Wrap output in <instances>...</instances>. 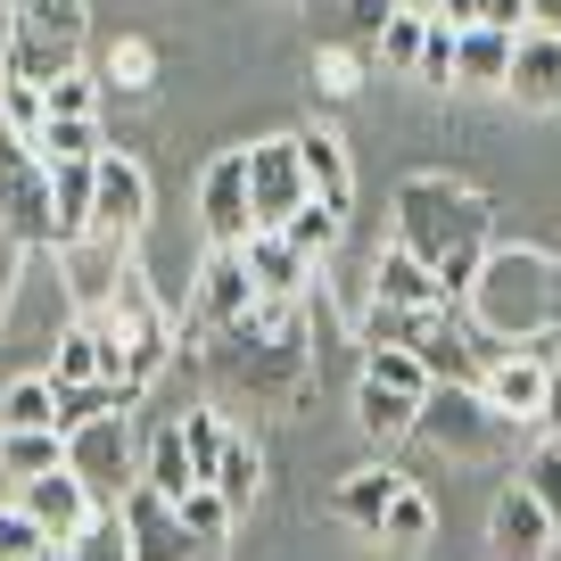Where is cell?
I'll return each instance as SVG.
<instances>
[{
	"label": "cell",
	"instance_id": "f546056e",
	"mask_svg": "<svg viewBox=\"0 0 561 561\" xmlns=\"http://www.w3.org/2000/svg\"><path fill=\"white\" fill-rule=\"evenodd\" d=\"M174 512H182V528H191V545H198V553H215V545L231 537V520H240V512L224 504V488H191Z\"/></svg>",
	"mask_w": 561,
	"mask_h": 561
},
{
	"label": "cell",
	"instance_id": "8992f818",
	"mask_svg": "<svg viewBox=\"0 0 561 561\" xmlns=\"http://www.w3.org/2000/svg\"><path fill=\"white\" fill-rule=\"evenodd\" d=\"M430 446H446V455H495V438H504L512 421L495 413L479 388H462V380H438L430 397H421V421H413Z\"/></svg>",
	"mask_w": 561,
	"mask_h": 561
},
{
	"label": "cell",
	"instance_id": "f907efd6",
	"mask_svg": "<svg viewBox=\"0 0 561 561\" xmlns=\"http://www.w3.org/2000/svg\"><path fill=\"white\" fill-rule=\"evenodd\" d=\"M553 438H561V430H553Z\"/></svg>",
	"mask_w": 561,
	"mask_h": 561
},
{
	"label": "cell",
	"instance_id": "ee69618b",
	"mask_svg": "<svg viewBox=\"0 0 561 561\" xmlns=\"http://www.w3.org/2000/svg\"><path fill=\"white\" fill-rule=\"evenodd\" d=\"M430 18H438V25H455V34H471V25H488V9H479V0H438Z\"/></svg>",
	"mask_w": 561,
	"mask_h": 561
},
{
	"label": "cell",
	"instance_id": "5b68a950",
	"mask_svg": "<svg viewBox=\"0 0 561 561\" xmlns=\"http://www.w3.org/2000/svg\"><path fill=\"white\" fill-rule=\"evenodd\" d=\"M0 224L25 248H58V207H50V165L25 133H0Z\"/></svg>",
	"mask_w": 561,
	"mask_h": 561
},
{
	"label": "cell",
	"instance_id": "cb8c5ba5",
	"mask_svg": "<svg viewBox=\"0 0 561 561\" xmlns=\"http://www.w3.org/2000/svg\"><path fill=\"white\" fill-rule=\"evenodd\" d=\"M50 380H58V388H75V380H107V339L91 331L83 314H75L67 331H58V355H50Z\"/></svg>",
	"mask_w": 561,
	"mask_h": 561
},
{
	"label": "cell",
	"instance_id": "e0dca14e",
	"mask_svg": "<svg viewBox=\"0 0 561 561\" xmlns=\"http://www.w3.org/2000/svg\"><path fill=\"white\" fill-rule=\"evenodd\" d=\"M512 100L520 107H561V34H545V25H528L520 42H512Z\"/></svg>",
	"mask_w": 561,
	"mask_h": 561
},
{
	"label": "cell",
	"instance_id": "f35d334b",
	"mask_svg": "<svg viewBox=\"0 0 561 561\" xmlns=\"http://www.w3.org/2000/svg\"><path fill=\"white\" fill-rule=\"evenodd\" d=\"M520 488H528V495H537V504H545V512L561 520V438H545L537 455L520 462Z\"/></svg>",
	"mask_w": 561,
	"mask_h": 561
},
{
	"label": "cell",
	"instance_id": "60d3db41",
	"mask_svg": "<svg viewBox=\"0 0 561 561\" xmlns=\"http://www.w3.org/2000/svg\"><path fill=\"white\" fill-rule=\"evenodd\" d=\"M42 545H50V537H42V520H34V512H0V561H34L42 553Z\"/></svg>",
	"mask_w": 561,
	"mask_h": 561
},
{
	"label": "cell",
	"instance_id": "7bdbcfd3",
	"mask_svg": "<svg viewBox=\"0 0 561 561\" xmlns=\"http://www.w3.org/2000/svg\"><path fill=\"white\" fill-rule=\"evenodd\" d=\"M355 75H364V58H355V50H322V91H331V100H347Z\"/></svg>",
	"mask_w": 561,
	"mask_h": 561
},
{
	"label": "cell",
	"instance_id": "52a82bcc",
	"mask_svg": "<svg viewBox=\"0 0 561 561\" xmlns=\"http://www.w3.org/2000/svg\"><path fill=\"white\" fill-rule=\"evenodd\" d=\"M314 198V182H306V149L298 133H280V140H256L248 149V207H256V231H280L289 215Z\"/></svg>",
	"mask_w": 561,
	"mask_h": 561
},
{
	"label": "cell",
	"instance_id": "9c48e42d",
	"mask_svg": "<svg viewBox=\"0 0 561 561\" xmlns=\"http://www.w3.org/2000/svg\"><path fill=\"white\" fill-rule=\"evenodd\" d=\"M67 471L100 504H124V488H133V430H124V413H100L83 430H67Z\"/></svg>",
	"mask_w": 561,
	"mask_h": 561
},
{
	"label": "cell",
	"instance_id": "bcb514c9",
	"mask_svg": "<svg viewBox=\"0 0 561 561\" xmlns=\"http://www.w3.org/2000/svg\"><path fill=\"white\" fill-rule=\"evenodd\" d=\"M561 430V339H553V388H545V438Z\"/></svg>",
	"mask_w": 561,
	"mask_h": 561
},
{
	"label": "cell",
	"instance_id": "8d00e7d4",
	"mask_svg": "<svg viewBox=\"0 0 561 561\" xmlns=\"http://www.w3.org/2000/svg\"><path fill=\"white\" fill-rule=\"evenodd\" d=\"M256 479H264V455H256L248 438H231V446H224V471H215L224 504H231V512H248V504H256Z\"/></svg>",
	"mask_w": 561,
	"mask_h": 561
},
{
	"label": "cell",
	"instance_id": "83f0119b",
	"mask_svg": "<svg viewBox=\"0 0 561 561\" xmlns=\"http://www.w3.org/2000/svg\"><path fill=\"white\" fill-rule=\"evenodd\" d=\"M140 479H149L158 495H174V504H182V495L198 488V471H191V446H182V421H174V430H158V446H149Z\"/></svg>",
	"mask_w": 561,
	"mask_h": 561
},
{
	"label": "cell",
	"instance_id": "7c38bea8",
	"mask_svg": "<svg viewBox=\"0 0 561 561\" xmlns=\"http://www.w3.org/2000/svg\"><path fill=\"white\" fill-rule=\"evenodd\" d=\"M91 182H100V198H91V224H100L107 240H140V224H149V174H140V158H124V149H100Z\"/></svg>",
	"mask_w": 561,
	"mask_h": 561
},
{
	"label": "cell",
	"instance_id": "5bb4252c",
	"mask_svg": "<svg viewBox=\"0 0 561 561\" xmlns=\"http://www.w3.org/2000/svg\"><path fill=\"white\" fill-rule=\"evenodd\" d=\"M371 298L413 306V314H455V298H446V280H438V264H421L404 240H388L380 256H371Z\"/></svg>",
	"mask_w": 561,
	"mask_h": 561
},
{
	"label": "cell",
	"instance_id": "e575fe53",
	"mask_svg": "<svg viewBox=\"0 0 561 561\" xmlns=\"http://www.w3.org/2000/svg\"><path fill=\"white\" fill-rule=\"evenodd\" d=\"M421 42H430V18H421V9H397V18L380 25V67L421 75Z\"/></svg>",
	"mask_w": 561,
	"mask_h": 561
},
{
	"label": "cell",
	"instance_id": "f1b7e54d",
	"mask_svg": "<svg viewBox=\"0 0 561 561\" xmlns=\"http://www.w3.org/2000/svg\"><path fill=\"white\" fill-rule=\"evenodd\" d=\"M438 537V504L421 488H404L397 504H388V520H380V545H397V553H421V545Z\"/></svg>",
	"mask_w": 561,
	"mask_h": 561
},
{
	"label": "cell",
	"instance_id": "d590c367",
	"mask_svg": "<svg viewBox=\"0 0 561 561\" xmlns=\"http://www.w3.org/2000/svg\"><path fill=\"white\" fill-rule=\"evenodd\" d=\"M182 446H191V471H198V488H215V471H224V446H231V430L215 413H182Z\"/></svg>",
	"mask_w": 561,
	"mask_h": 561
},
{
	"label": "cell",
	"instance_id": "8fae6325",
	"mask_svg": "<svg viewBox=\"0 0 561 561\" xmlns=\"http://www.w3.org/2000/svg\"><path fill=\"white\" fill-rule=\"evenodd\" d=\"M116 512H124V537H133V561H198V545H191V528H182L174 495H158L149 479H133Z\"/></svg>",
	"mask_w": 561,
	"mask_h": 561
},
{
	"label": "cell",
	"instance_id": "2e32d148",
	"mask_svg": "<svg viewBox=\"0 0 561 561\" xmlns=\"http://www.w3.org/2000/svg\"><path fill=\"white\" fill-rule=\"evenodd\" d=\"M198 314H207L215 331H231V322L256 314V280H248L240 248H207V264H198Z\"/></svg>",
	"mask_w": 561,
	"mask_h": 561
},
{
	"label": "cell",
	"instance_id": "3957f363",
	"mask_svg": "<svg viewBox=\"0 0 561 561\" xmlns=\"http://www.w3.org/2000/svg\"><path fill=\"white\" fill-rule=\"evenodd\" d=\"M83 322L107 339V380H133V388H149L165 364H174V322H165V306L149 298L140 264H124L116 298H107L100 314H83Z\"/></svg>",
	"mask_w": 561,
	"mask_h": 561
},
{
	"label": "cell",
	"instance_id": "9a60e30c",
	"mask_svg": "<svg viewBox=\"0 0 561 561\" xmlns=\"http://www.w3.org/2000/svg\"><path fill=\"white\" fill-rule=\"evenodd\" d=\"M553 512H545L537 504V495H528L520 488V479H512V488L504 495H495V512H488V545H495V553H504V561H545V545H553Z\"/></svg>",
	"mask_w": 561,
	"mask_h": 561
},
{
	"label": "cell",
	"instance_id": "7a4b0ae2",
	"mask_svg": "<svg viewBox=\"0 0 561 561\" xmlns=\"http://www.w3.org/2000/svg\"><path fill=\"white\" fill-rule=\"evenodd\" d=\"M471 331H488L495 347H528V339H553L561 322V264L537 248H488L471 280Z\"/></svg>",
	"mask_w": 561,
	"mask_h": 561
},
{
	"label": "cell",
	"instance_id": "74e56055",
	"mask_svg": "<svg viewBox=\"0 0 561 561\" xmlns=\"http://www.w3.org/2000/svg\"><path fill=\"white\" fill-rule=\"evenodd\" d=\"M75 561H133V537H124V512H116V504H107L100 520L75 537Z\"/></svg>",
	"mask_w": 561,
	"mask_h": 561
},
{
	"label": "cell",
	"instance_id": "4316f807",
	"mask_svg": "<svg viewBox=\"0 0 561 561\" xmlns=\"http://www.w3.org/2000/svg\"><path fill=\"white\" fill-rule=\"evenodd\" d=\"M34 149H42V165H91L100 158V116H50Z\"/></svg>",
	"mask_w": 561,
	"mask_h": 561
},
{
	"label": "cell",
	"instance_id": "484cf974",
	"mask_svg": "<svg viewBox=\"0 0 561 561\" xmlns=\"http://www.w3.org/2000/svg\"><path fill=\"white\" fill-rule=\"evenodd\" d=\"M438 314H413V306H388V298H371L364 314H355V339L364 347H421V331H430Z\"/></svg>",
	"mask_w": 561,
	"mask_h": 561
},
{
	"label": "cell",
	"instance_id": "7402d4cb",
	"mask_svg": "<svg viewBox=\"0 0 561 561\" xmlns=\"http://www.w3.org/2000/svg\"><path fill=\"white\" fill-rule=\"evenodd\" d=\"M67 462V430H0V471L18 479H42V471H58Z\"/></svg>",
	"mask_w": 561,
	"mask_h": 561
},
{
	"label": "cell",
	"instance_id": "f6af8a7d",
	"mask_svg": "<svg viewBox=\"0 0 561 561\" xmlns=\"http://www.w3.org/2000/svg\"><path fill=\"white\" fill-rule=\"evenodd\" d=\"M495 34H528V0H479Z\"/></svg>",
	"mask_w": 561,
	"mask_h": 561
},
{
	"label": "cell",
	"instance_id": "b9f144b4",
	"mask_svg": "<svg viewBox=\"0 0 561 561\" xmlns=\"http://www.w3.org/2000/svg\"><path fill=\"white\" fill-rule=\"evenodd\" d=\"M455 25H438L430 18V42H421V83H455Z\"/></svg>",
	"mask_w": 561,
	"mask_h": 561
},
{
	"label": "cell",
	"instance_id": "6da1fadb",
	"mask_svg": "<svg viewBox=\"0 0 561 561\" xmlns=\"http://www.w3.org/2000/svg\"><path fill=\"white\" fill-rule=\"evenodd\" d=\"M397 240L413 248L421 264H438L446 298L462 306L471 280H479V264H488V248H495L488 198L462 191L455 174H413V182H397Z\"/></svg>",
	"mask_w": 561,
	"mask_h": 561
},
{
	"label": "cell",
	"instance_id": "277c9868",
	"mask_svg": "<svg viewBox=\"0 0 561 561\" xmlns=\"http://www.w3.org/2000/svg\"><path fill=\"white\" fill-rule=\"evenodd\" d=\"M9 75L58 83L83 67V0H9Z\"/></svg>",
	"mask_w": 561,
	"mask_h": 561
},
{
	"label": "cell",
	"instance_id": "836d02e7",
	"mask_svg": "<svg viewBox=\"0 0 561 561\" xmlns=\"http://www.w3.org/2000/svg\"><path fill=\"white\" fill-rule=\"evenodd\" d=\"M280 240L298 248V256H306V264H322V256H331V248H339V215H331V207H322V198H306V207H298V215H289V224H280Z\"/></svg>",
	"mask_w": 561,
	"mask_h": 561
},
{
	"label": "cell",
	"instance_id": "d4e9b609",
	"mask_svg": "<svg viewBox=\"0 0 561 561\" xmlns=\"http://www.w3.org/2000/svg\"><path fill=\"white\" fill-rule=\"evenodd\" d=\"M0 430H58V380H42V371L9 380V397H0Z\"/></svg>",
	"mask_w": 561,
	"mask_h": 561
},
{
	"label": "cell",
	"instance_id": "c3c4849f",
	"mask_svg": "<svg viewBox=\"0 0 561 561\" xmlns=\"http://www.w3.org/2000/svg\"><path fill=\"white\" fill-rule=\"evenodd\" d=\"M34 561H75V545H42V553Z\"/></svg>",
	"mask_w": 561,
	"mask_h": 561
},
{
	"label": "cell",
	"instance_id": "4fadbf2b",
	"mask_svg": "<svg viewBox=\"0 0 561 561\" xmlns=\"http://www.w3.org/2000/svg\"><path fill=\"white\" fill-rule=\"evenodd\" d=\"M18 504L42 520V537H50V545H75V537H83V528L107 512L100 495H91L83 479L67 471V462H58V471H42V479H25V495H18Z\"/></svg>",
	"mask_w": 561,
	"mask_h": 561
},
{
	"label": "cell",
	"instance_id": "603a6c76",
	"mask_svg": "<svg viewBox=\"0 0 561 561\" xmlns=\"http://www.w3.org/2000/svg\"><path fill=\"white\" fill-rule=\"evenodd\" d=\"M355 421H364V438H404V430L421 421V397L380 388V380H355Z\"/></svg>",
	"mask_w": 561,
	"mask_h": 561
},
{
	"label": "cell",
	"instance_id": "d6986e66",
	"mask_svg": "<svg viewBox=\"0 0 561 561\" xmlns=\"http://www.w3.org/2000/svg\"><path fill=\"white\" fill-rule=\"evenodd\" d=\"M298 149H306V182H314V198L331 215H347L355 207V165H347V140L339 133H298Z\"/></svg>",
	"mask_w": 561,
	"mask_h": 561
},
{
	"label": "cell",
	"instance_id": "44dd1931",
	"mask_svg": "<svg viewBox=\"0 0 561 561\" xmlns=\"http://www.w3.org/2000/svg\"><path fill=\"white\" fill-rule=\"evenodd\" d=\"M512 42H520V34H495V25H471V34L455 42V83L504 91V83H512Z\"/></svg>",
	"mask_w": 561,
	"mask_h": 561
},
{
	"label": "cell",
	"instance_id": "30bf717a",
	"mask_svg": "<svg viewBox=\"0 0 561 561\" xmlns=\"http://www.w3.org/2000/svg\"><path fill=\"white\" fill-rule=\"evenodd\" d=\"M198 224H207V248H240L256 231V207H248V149H224V158L198 174Z\"/></svg>",
	"mask_w": 561,
	"mask_h": 561
},
{
	"label": "cell",
	"instance_id": "4dcf8cb0",
	"mask_svg": "<svg viewBox=\"0 0 561 561\" xmlns=\"http://www.w3.org/2000/svg\"><path fill=\"white\" fill-rule=\"evenodd\" d=\"M364 380L380 388H404V397H430V364H421V347H364Z\"/></svg>",
	"mask_w": 561,
	"mask_h": 561
},
{
	"label": "cell",
	"instance_id": "d6a6232c",
	"mask_svg": "<svg viewBox=\"0 0 561 561\" xmlns=\"http://www.w3.org/2000/svg\"><path fill=\"white\" fill-rule=\"evenodd\" d=\"M158 67H165V58H158V42H140V34H124L116 50L100 58V75H107L116 91H158Z\"/></svg>",
	"mask_w": 561,
	"mask_h": 561
},
{
	"label": "cell",
	"instance_id": "7dc6e473",
	"mask_svg": "<svg viewBox=\"0 0 561 561\" xmlns=\"http://www.w3.org/2000/svg\"><path fill=\"white\" fill-rule=\"evenodd\" d=\"M528 25H545V34H561V0H528Z\"/></svg>",
	"mask_w": 561,
	"mask_h": 561
},
{
	"label": "cell",
	"instance_id": "ab89813d",
	"mask_svg": "<svg viewBox=\"0 0 561 561\" xmlns=\"http://www.w3.org/2000/svg\"><path fill=\"white\" fill-rule=\"evenodd\" d=\"M100 75H83V67H75V75H58V83H42V100H50V116H100Z\"/></svg>",
	"mask_w": 561,
	"mask_h": 561
},
{
	"label": "cell",
	"instance_id": "ba28073f",
	"mask_svg": "<svg viewBox=\"0 0 561 561\" xmlns=\"http://www.w3.org/2000/svg\"><path fill=\"white\" fill-rule=\"evenodd\" d=\"M545 388H553V339H528V347L495 355L479 397L512 421V430H545Z\"/></svg>",
	"mask_w": 561,
	"mask_h": 561
},
{
	"label": "cell",
	"instance_id": "681fc988",
	"mask_svg": "<svg viewBox=\"0 0 561 561\" xmlns=\"http://www.w3.org/2000/svg\"><path fill=\"white\" fill-rule=\"evenodd\" d=\"M545 561H561V528H553V545H545Z\"/></svg>",
	"mask_w": 561,
	"mask_h": 561
},
{
	"label": "cell",
	"instance_id": "ac0fdd59",
	"mask_svg": "<svg viewBox=\"0 0 561 561\" xmlns=\"http://www.w3.org/2000/svg\"><path fill=\"white\" fill-rule=\"evenodd\" d=\"M240 256H248V280H256V298H289V306H298V289L314 280V264H306L298 248L280 240V231H248Z\"/></svg>",
	"mask_w": 561,
	"mask_h": 561
},
{
	"label": "cell",
	"instance_id": "1f68e13d",
	"mask_svg": "<svg viewBox=\"0 0 561 561\" xmlns=\"http://www.w3.org/2000/svg\"><path fill=\"white\" fill-rule=\"evenodd\" d=\"M42 124H50V100H42V83H25V75L0 67V133L42 140Z\"/></svg>",
	"mask_w": 561,
	"mask_h": 561
},
{
	"label": "cell",
	"instance_id": "ffe728a7",
	"mask_svg": "<svg viewBox=\"0 0 561 561\" xmlns=\"http://www.w3.org/2000/svg\"><path fill=\"white\" fill-rule=\"evenodd\" d=\"M413 488L404 471H388V462H371V471H355V479H339V520H355V528H371L380 537V520H388V504Z\"/></svg>",
	"mask_w": 561,
	"mask_h": 561
}]
</instances>
